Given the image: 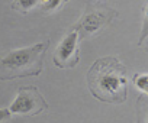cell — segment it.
Instances as JSON below:
<instances>
[{
  "label": "cell",
  "mask_w": 148,
  "mask_h": 123,
  "mask_svg": "<svg viewBox=\"0 0 148 123\" xmlns=\"http://www.w3.org/2000/svg\"><path fill=\"white\" fill-rule=\"evenodd\" d=\"M134 81H135V84L144 91V93H147V74H136V75H134Z\"/></svg>",
  "instance_id": "obj_8"
},
{
  "label": "cell",
  "mask_w": 148,
  "mask_h": 123,
  "mask_svg": "<svg viewBox=\"0 0 148 123\" xmlns=\"http://www.w3.org/2000/svg\"><path fill=\"white\" fill-rule=\"evenodd\" d=\"M49 46V41L39 42L22 49L0 52V80L38 77L44 70V59Z\"/></svg>",
  "instance_id": "obj_2"
},
{
  "label": "cell",
  "mask_w": 148,
  "mask_h": 123,
  "mask_svg": "<svg viewBox=\"0 0 148 123\" xmlns=\"http://www.w3.org/2000/svg\"><path fill=\"white\" fill-rule=\"evenodd\" d=\"M118 16V12L109 6L97 5V3H87L84 9L83 18L71 28V31H76L79 39H86L97 35L100 31L108 28L112 20Z\"/></svg>",
  "instance_id": "obj_3"
},
{
  "label": "cell",
  "mask_w": 148,
  "mask_h": 123,
  "mask_svg": "<svg viewBox=\"0 0 148 123\" xmlns=\"http://www.w3.org/2000/svg\"><path fill=\"white\" fill-rule=\"evenodd\" d=\"M39 5H41V2H38V0H21V2H12L10 7L13 10L19 12V13L26 15L31 9H34V7H36Z\"/></svg>",
  "instance_id": "obj_6"
},
{
  "label": "cell",
  "mask_w": 148,
  "mask_h": 123,
  "mask_svg": "<svg viewBox=\"0 0 148 123\" xmlns=\"http://www.w3.org/2000/svg\"><path fill=\"white\" fill-rule=\"evenodd\" d=\"M80 63V39L76 31L68 32L54 54V64L58 68H74Z\"/></svg>",
  "instance_id": "obj_5"
},
{
  "label": "cell",
  "mask_w": 148,
  "mask_h": 123,
  "mask_svg": "<svg viewBox=\"0 0 148 123\" xmlns=\"http://www.w3.org/2000/svg\"><path fill=\"white\" fill-rule=\"evenodd\" d=\"M64 2H60V0H57V2H41V7L45 13H51L52 10H55L57 7H60Z\"/></svg>",
  "instance_id": "obj_7"
},
{
  "label": "cell",
  "mask_w": 148,
  "mask_h": 123,
  "mask_svg": "<svg viewBox=\"0 0 148 123\" xmlns=\"http://www.w3.org/2000/svg\"><path fill=\"white\" fill-rule=\"evenodd\" d=\"M9 122H10L9 109H0V123H9Z\"/></svg>",
  "instance_id": "obj_9"
},
{
  "label": "cell",
  "mask_w": 148,
  "mask_h": 123,
  "mask_svg": "<svg viewBox=\"0 0 148 123\" xmlns=\"http://www.w3.org/2000/svg\"><path fill=\"white\" fill-rule=\"evenodd\" d=\"M48 109V103L35 86L21 87L15 101L10 104L9 111L26 116H36Z\"/></svg>",
  "instance_id": "obj_4"
},
{
  "label": "cell",
  "mask_w": 148,
  "mask_h": 123,
  "mask_svg": "<svg viewBox=\"0 0 148 123\" xmlns=\"http://www.w3.org/2000/svg\"><path fill=\"white\" fill-rule=\"evenodd\" d=\"M86 78L92 96L99 101L121 104L128 97L126 67L115 56L96 59Z\"/></svg>",
  "instance_id": "obj_1"
}]
</instances>
